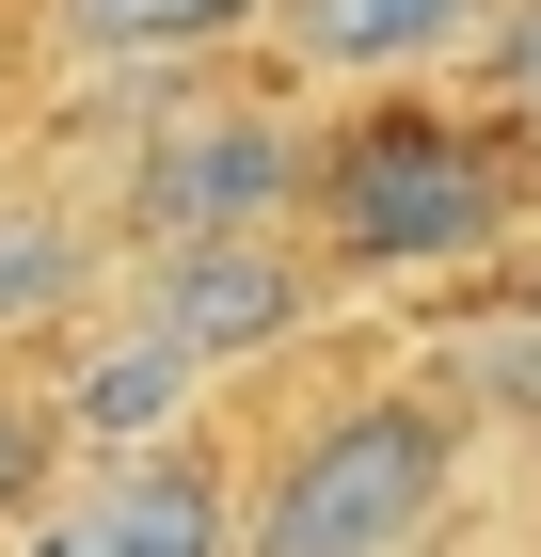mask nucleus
Here are the masks:
<instances>
[{"label":"nucleus","instance_id":"9d476101","mask_svg":"<svg viewBox=\"0 0 541 557\" xmlns=\"http://www.w3.org/2000/svg\"><path fill=\"white\" fill-rule=\"evenodd\" d=\"M81 48H223V33H271V0H48Z\"/></svg>","mask_w":541,"mask_h":557},{"label":"nucleus","instance_id":"ddd939ff","mask_svg":"<svg viewBox=\"0 0 541 557\" xmlns=\"http://www.w3.org/2000/svg\"><path fill=\"white\" fill-rule=\"evenodd\" d=\"M526 287H541V271H526Z\"/></svg>","mask_w":541,"mask_h":557},{"label":"nucleus","instance_id":"6e6552de","mask_svg":"<svg viewBox=\"0 0 541 557\" xmlns=\"http://www.w3.org/2000/svg\"><path fill=\"white\" fill-rule=\"evenodd\" d=\"M430 414H541V287H509V302H462L446 319V350H430Z\"/></svg>","mask_w":541,"mask_h":557},{"label":"nucleus","instance_id":"39448f33","mask_svg":"<svg viewBox=\"0 0 541 557\" xmlns=\"http://www.w3.org/2000/svg\"><path fill=\"white\" fill-rule=\"evenodd\" d=\"M33 557H239V494L192 446H144V462H96L33 525Z\"/></svg>","mask_w":541,"mask_h":557},{"label":"nucleus","instance_id":"f8f14e48","mask_svg":"<svg viewBox=\"0 0 541 557\" xmlns=\"http://www.w3.org/2000/svg\"><path fill=\"white\" fill-rule=\"evenodd\" d=\"M478 81H494L509 128H541V0H494V33H478Z\"/></svg>","mask_w":541,"mask_h":557},{"label":"nucleus","instance_id":"423d86ee","mask_svg":"<svg viewBox=\"0 0 541 557\" xmlns=\"http://www.w3.org/2000/svg\"><path fill=\"white\" fill-rule=\"evenodd\" d=\"M192 398H208V367L175 335H144V319H112V335H81V367L48 383V430H64L81 462H144V446L192 430Z\"/></svg>","mask_w":541,"mask_h":557},{"label":"nucleus","instance_id":"f257e3e1","mask_svg":"<svg viewBox=\"0 0 541 557\" xmlns=\"http://www.w3.org/2000/svg\"><path fill=\"white\" fill-rule=\"evenodd\" d=\"M303 223L334 271H462L526 223V144L462 112H382L303 160Z\"/></svg>","mask_w":541,"mask_h":557},{"label":"nucleus","instance_id":"20e7f679","mask_svg":"<svg viewBox=\"0 0 541 557\" xmlns=\"http://www.w3.org/2000/svg\"><path fill=\"white\" fill-rule=\"evenodd\" d=\"M303 302H319V271H303L287 239H160V256H144V335H175L208 383L255 367V350H287Z\"/></svg>","mask_w":541,"mask_h":557},{"label":"nucleus","instance_id":"f03ea898","mask_svg":"<svg viewBox=\"0 0 541 557\" xmlns=\"http://www.w3.org/2000/svg\"><path fill=\"white\" fill-rule=\"evenodd\" d=\"M446 478H462V430L430 398H351L255 478L239 557H415L446 525Z\"/></svg>","mask_w":541,"mask_h":557},{"label":"nucleus","instance_id":"0eeeda50","mask_svg":"<svg viewBox=\"0 0 541 557\" xmlns=\"http://www.w3.org/2000/svg\"><path fill=\"white\" fill-rule=\"evenodd\" d=\"M271 33L319 81H415V64H446V48L494 33V0H271Z\"/></svg>","mask_w":541,"mask_h":557},{"label":"nucleus","instance_id":"9b49d317","mask_svg":"<svg viewBox=\"0 0 541 557\" xmlns=\"http://www.w3.org/2000/svg\"><path fill=\"white\" fill-rule=\"evenodd\" d=\"M48 462H64V430H48V383H16V367H0V525H33Z\"/></svg>","mask_w":541,"mask_h":557},{"label":"nucleus","instance_id":"7ed1b4c3","mask_svg":"<svg viewBox=\"0 0 541 557\" xmlns=\"http://www.w3.org/2000/svg\"><path fill=\"white\" fill-rule=\"evenodd\" d=\"M303 208V128L271 112H175L144 160H127V239H271Z\"/></svg>","mask_w":541,"mask_h":557},{"label":"nucleus","instance_id":"1a4fd4ad","mask_svg":"<svg viewBox=\"0 0 541 557\" xmlns=\"http://www.w3.org/2000/svg\"><path fill=\"white\" fill-rule=\"evenodd\" d=\"M81 287H96L81 208H48V191H0V350H16V335H64V319H81Z\"/></svg>","mask_w":541,"mask_h":557}]
</instances>
